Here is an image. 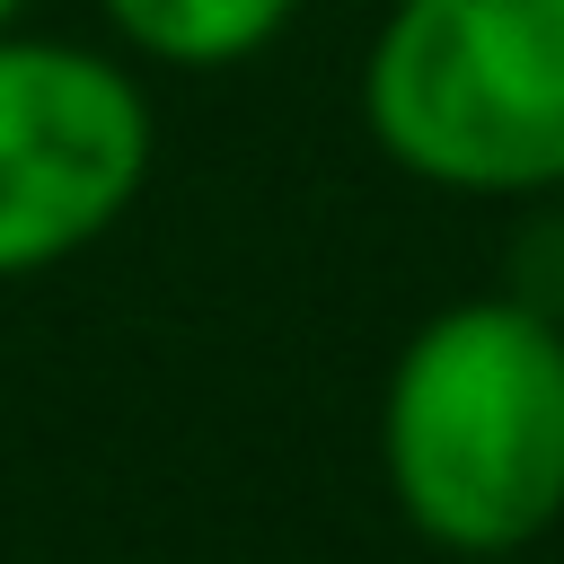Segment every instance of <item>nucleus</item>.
<instances>
[{"label":"nucleus","instance_id":"obj_4","mask_svg":"<svg viewBox=\"0 0 564 564\" xmlns=\"http://www.w3.org/2000/svg\"><path fill=\"white\" fill-rule=\"evenodd\" d=\"M106 35L159 70H238L273 53L300 18V0H97Z\"/></svg>","mask_w":564,"mask_h":564},{"label":"nucleus","instance_id":"obj_5","mask_svg":"<svg viewBox=\"0 0 564 564\" xmlns=\"http://www.w3.org/2000/svg\"><path fill=\"white\" fill-rule=\"evenodd\" d=\"M18 18H26V0H0V35H9V26H18Z\"/></svg>","mask_w":564,"mask_h":564},{"label":"nucleus","instance_id":"obj_2","mask_svg":"<svg viewBox=\"0 0 564 564\" xmlns=\"http://www.w3.org/2000/svg\"><path fill=\"white\" fill-rule=\"evenodd\" d=\"M352 97L379 159L432 194H564V0H388Z\"/></svg>","mask_w":564,"mask_h":564},{"label":"nucleus","instance_id":"obj_3","mask_svg":"<svg viewBox=\"0 0 564 564\" xmlns=\"http://www.w3.org/2000/svg\"><path fill=\"white\" fill-rule=\"evenodd\" d=\"M159 115L123 53L70 35H0V282L88 256L150 185Z\"/></svg>","mask_w":564,"mask_h":564},{"label":"nucleus","instance_id":"obj_1","mask_svg":"<svg viewBox=\"0 0 564 564\" xmlns=\"http://www.w3.org/2000/svg\"><path fill=\"white\" fill-rule=\"evenodd\" d=\"M379 485L441 555L538 546L564 520V317L520 291L432 308L379 379Z\"/></svg>","mask_w":564,"mask_h":564}]
</instances>
